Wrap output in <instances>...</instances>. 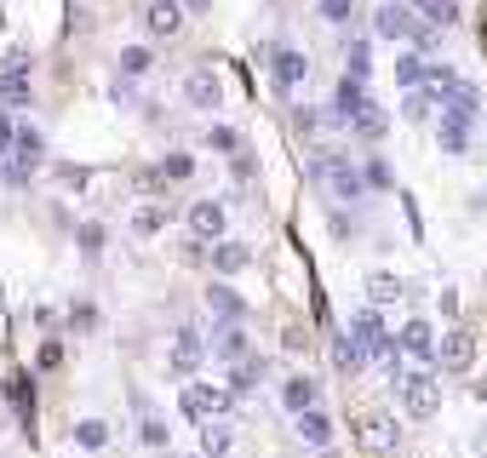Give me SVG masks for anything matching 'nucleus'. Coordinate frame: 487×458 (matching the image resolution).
<instances>
[{"instance_id":"obj_40","label":"nucleus","mask_w":487,"mask_h":458,"mask_svg":"<svg viewBox=\"0 0 487 458\" xmlns=\"http://www.w3.org/2000/svg\"><path fill=\"white\" fill-rule=\"evenodd\" d=\"M12 138H17V126H12V115H6V109H0V161L12 155Z\"/></svg>"},{"instance_id":"obj_11","label":"nucleus","mask_w":487,"mask_h":458,"mask_svg":"<svg viewBox=\"0 0 487 458\" xmlns=\"http://www.w3.org/2000/svg\"><path fill=\"white\" fill-rule=\"evenodd\" d=\"M471 133H476L471 115H453V109H441V115H436V144L448 149V155H471Z\"/></svg>"},{"instance_id":"obj_8","label":"nucleus","mask_w":487,"mask_h":458,"mask_svg":"<svg viewBox=\"0 0 487 458\" xmlns=\"http://www.w3.org/2000/svg\"><path fill=\"white\" fill-rule=\"evenodd\" d=\"M201 356H206V344H201V326H178V338H173V356H166V373H173L178 384H196V373H201Z\"/></svg>"},{"instance_id":"obj_39","label":"nucleus","mask_w":487,"mask_h":458,"mask_svg":"<svg viewBox=\"0 0 487 458\" xmlns=\"http://www.w3.org/2000/svg\"><path fill=\"white\" fill-rule=\"evenodd\" d=\"M80 252H87V258H98V252H103V229H98V224L80 229Z\"/></svg>"},{"instance_id":"obj_1","label":"nucleus","mask_w":487,"mask_h":458,"mask_svg":"<svg viewBox=\"0 0 487 458\" xmlns=\"http://www.w3.org/2000/svg\"><path fill=\"white\" fill-rule=\"evenodd\" d=\"M310 166H315V178L327 184L333 201H362V195H367V172L355 166L350 155H338V149H315Z\"/></svg>"},{"instance_id":"obj_32","label":"nucleus","mask_w":487,"mask_h":458,"mask_svg":"<svg viewBox=\"0 0 487 458\" xmlns=\"http://www.w3.org/2000/svg\"><path fill=\"white\" fill-rule=\"evenodd\" d=\"M206 144H213L218 155H241V133H236V126H213V133H206Z\"/></svg>"},{"instance_id":"obj_27","label":"nucleus","mask_w":487,"mask_h":458,"mask_svg":"<svg viewBox=\"0 0 487 458\" xmlns=\"http://www.w3.org/2000/svg\"><path fill=\"white\" fill-rule=\"evenodd\" d=\"M385 126H390V121H385V109L373 103L367 115H355V121H350V138H362V144H378V138H385Z\"/></svg>"},{"instance_id":"obj_34","label":"nucleus","mask_w":487,"mask_h":458,"mask_svg":"<svg viewBox=\"0 0 487 458\" xmlns=\"http://www.w3.org/2000/svg\"><path fill=\"white\" fill-rule=\"evenodd\" d=\"M75 442H80V447H103V442H110V424H98V419H80Z\"/></svg>"},{"instance_id":"obj_38","label":"nucleus","mask_w":487,"mask_h":458,"mask_svg":"<svg viewBox=\"0 0 487 458\" xmlns=\"http://www.w3.org/2000/svg\"><path fill=\"white\" fill-rule=\"evenodd\" d=\"M69 326H75V333H92V326H98V310H92V304H75V310H69Z\"/></svg>"},{"instance_id":"obj_4","label":"nucleus","mask_w":487,"mask_h":458,"mask_svg":"<svg viewBox=\"0 0 487 458\" xmlns=\"http://www.w3.org/2000/svg\"><path fill=\"white\" fill-rule=\"evenodd\" d=\"M264 63H270V80L281 86V92H299V86L310 80V58L292 47V40H270V47H264Z\"/></svg>"},{"instance_id":"obj_31","label":"nucleus","mask_w":487,"mask_h":458,"mask_svg":"<svg viewBox=\"0 0 487 458\" xmlns=\"http://www.w3.org/2000/svg\"><path fill=\"white\" fill-rule=\"evenodd\" d=\"M201 447L213 458H229V430L224 424H201Z\"/></svg>"},{"instance_id":"obj_5","label":"nucleus","mask_w":487,"mask_h":458,"mask_svg":"<svg viewBox=\"0 0 487 458\" xmlns=\"http://www.w3.org/2000/svg\"><path fill=\"white\" fill-rule=\"evenodd\" d=\"M355 442H362V453H367V458H390V453H396V442H401L396 412H385V407L362 412V419H355Z\"/></svg>"},{"instance_id":"obj_26","label":"nucleus","mask_w":487,"mask_h":458,"mask_svg":"<svg viewBox=\"0 0 487 458\" xmlns=\"http://www.w3.org/2000/svg\"><path fill=\"white\" fill-rule=\"evenodd\" d=\"M367 69H373V47H367L362 35H350V40H344V75L367 80Z\"/></svg>"},{"instance_id":"obj_12","label":"nucleus","mask_w":487,"mask_h":458,"mask_svg":"<svg viewBox=\"0 0 487 458\" xmlns=\"http://www.w3.org/2000/svg\"><path fill=\"white\" fill-rule=\"evenodd\" d=\"M373 109V98H367V80H355V75H344L338 80V92H333V121H355V115H367Z\"/></svg>"},{"instance_id":"obj_36","label":"nucleus","mask_w":487,"mask_h":458,"mask_svg":"<svg viewBox=\"0 0 487 458\" xmlns=\"http://www.w3.org/2000/svg\"><path fill=\"white\" fill-rule=\"evenodd\" d=\"M355 6H362V0H322V17H327V24H350Z\"/></svg>"},{"instance_id":"obj_18","label":"nucleus","mask_w":487,"mask_h":458,"mask_svg":"<svg viewBox=\"0 0 487 458\" xmlns=\"http://www.w3.org/2000/svg\"><path fill=\"white\" fill-rule=\"evenodd\" d=\"M333 367H338L344 378H362L367 367H373V356H367V350H362V344H355L350 333H338V338H333Z\"/></svg>"},{"instance_id":"obj_9","label":"nucleus","mask_w":487,"mask_h":458,"mask_svg":"<svg viewBox=\"0 0 487 458\" xmlns=\"http://www.w3.org/2000/svg\"><path fill=\"white\" fill-rule=\"evenodd\" d=\"M229 401H236V396H229V389H218V384H184V396H178V407H184L196 424H213V419H224V412H229Z\"/></svg>"},{"instance_id":"obj_19","label":"nucleus","mask_w":487,"mask_h":458,"mask_svg":"<svg viewBox=\"0 0 487 458\" xmlns=\"http://www.w3.org/2000/svg\"><path fill=\"white\" fill-rule=\"evenodd\" d=\"M281 401H287V412L299 419V412H310L315 401H322V384H315L310 373H292L287 384H281Z\"/></svg>"},{"instance_id":"obj_23","label":"nucleus","mask_w":487,"mask_h":458,"mask_svg":"<svg viewBox=\"0 0 487 458\" xmlns=\"http://www.w3.org/2000/svg\"><path fill=\"white\" fill-rule=\"evenodd\" d=\"M408 6L425 17L430 29H453V24H459V6H453V0H408Z\"/></svg>"},{"instance_id":"obj_17","label":"nucleus","mask_w":487,"mask_h":458,"mask_svg":"<svg viewBox=\"0 0 487 458\" xmlns=\"http://www.w3.org/2000/svg\"><path fill=\"white\" fill-rule=\"evenodd\" d=\"M213 326H218V333H213V356L229 361V367L247 361V326L241 321H213Z\"/></svg>"},{"instance_id":"obj_37","label":"nucleus","mask_w":487,"mask_h":458,"mask_svg":"<svg viewBox=\"0 0 487 458\" xmlns=\"http://www.w3.org/2000/svg\"><path fill=\"white\" fill-rule=\"evenodd\" d=\"M0 75H35V58H29V52H6V63H0Z\"/></svg>"},{"instance_id":"obj_43","label":"nucleus","mask_w":487,"mask_h":458,"mask_svg":"<svg viewBox=\"0 0 487 458\" xmlns=\"http://www.w3.org/2000/svg\"><path fill=\"white\" fill-rule=\"evenodd\" d=\"M322 458H333V453H322Z\"/></svg>"},{"instance_id":"obj_6","label":"nucleus","mask_w":487,"mask_h":458,"mask_svg":"<svg viewBox=\"0 0 487 458\" xmlns=\"http://www.w3.org/2000/svg\"><path fill=\"white\" fill-rule=\"evenodd\" d=\"M35 166H47V138H40V126H17V138H12V155L0 161V172H6L12 184H24Z\"/></svg>"},{"instance_id":"obj_22","label":"nucleus","mask_w":487,"mask_h":458,"mask_svg":"<svg viewBox=\"0 0 487 458\" xmlns=\"http://www.w3.org/2000/svg\"><path fill=\"white\" fill-rule=\"evenodd\" d=\"M259 384H264V361L259 356H247V361L229 367V396H252Z\"/></svg>"},{"instance_id":"obj_3","label":"nucleus","mask_w":487,"mask_h":458,"mask_svg":"<svg viewBox=\"0 0 487 458\" xmlns=\"http://www.w3.org/2000/svg\"><path fill=\"white\" fill-rule=\"evenodd\" d=\"M396 401H401L408 419H436V407H441V373L408 367V373L396 378Z\"/></svg>"},{"instance_id":"obj_13","label":"nucleus","mask_w":487,"mask_h":458,"mask_svg":"<svg viewBox=\"0 0 487 458\" xmlns=\"http://www.w3.org/2000/svg\"><path fill=\"white\" fill-rule=\"evenodd\" d=\"M184 0H150L143 6V29L150 35H161V40H173V35H184Z\"/></svg>"},{"instance_id":"obj_21","label":"nucleus","mask_w":487,"mask_h":458,"mask_svg":"<svg viewBox=\"0 0 487 458\" xmlns=\"http://www.w3.org/2000/svg\"><path fill=\"white\" fill-rule=\"evenodd\" d=\"M299 435H304L310 447H322V453H327V447H333V419H327L322 407H310V412H299Z\"/></svg>"},{"instance_id":"obj_30","label":"nucleus","mask_w":487,"mask_h":458,"mask_svg":"<svg viewBox=\"0 0 487 458\" xmlns=\"http://www.w3.org/2000/svg\"><path fill=\"white\" fill-rule=\"evenodd\" d=\"M430 109H436L430 86H418V92H408V103H401V115H408V121H430Z\"/></svg>"},{"instance_id":"obj_33","label":"nucleus","mask_w":487,"mask_h":458,"mask_svg":"<svg viewBox=\"0 0 487 458\" xmlns=\"http://www.w3.org/2000/svg\"><path fill=\"white\" fill-rule=\"evenodd\" d=\"M150 63H155V58H150V47H126V52H121V75H143Z\"/></svg>"},{"instance_id":"obj_15","label":"nucleus","mask_w":487,"mask_h":458,"mask_svg":"<svg viewBox=\"0 0 487 458\" xmlns=\"http://www.w3.org/2000/svg\"><path fill=\"white\" fill-rule=\"evenodd\" d=\"M206 264H213V275H241V270L252 264V247H247V241H229V235H224L218 247H206Z\"/></svg>"},{"instance_id":"obj_20","label":"nucleus","mask_w":487,"mask_h":458,"mask_svg":"<svg viewBox=\"0 0 487 458\" xmlns=\"http://www.w3.org/2000/svg\"><path fill=\"white\" fill-rule=\"evenodd\" d=\"M396 298H408V281L390 275V270H373L367 275V304H373V310H385V304H396Z\"/></svg>"},{"instance_id":"obj_42","label":"nucleus","mask_w":487,"mask_h":458,"mask_svg":"<svg viewBox=\"0 0 487 458\" xmlns=\"http://www.w3.org/2000/svg\"><path fill=\"white\" fill-rule=\"evenodd\" d=\"M184 12H213V0H184Z\"/></svg>"},{"instance_id":"obj_10","label":"nucleus","mask_w":487,"mask_h":458,"mask_svg":"<svg viewBox=\"0 0 487 458\" xmlns=\"http://www.w3.org/2000/svg\"><path fill=\"white\" fill-rule=\"evenodd\" d=\"M184 224H189V235H196V241H206V247H218L224 235H229V218H224L218 201H196V207L184 212Z\"/></svg>"},{"instance_id":"obj_16","label":"nucleus","mask_w":487,"mask_h":458,"mask_svg":"<svg viewBox=\"0 0 487 458\" xmlns=\"http://www.w3.org/2000/svg\"><path fill=\"white\" fill-rule=\"evenodd\" d=\"M184 103H189V109H218V103H224L218 75H213V69H196V75L184 80Z\"/></svg>"},{"instance_id":"obj_29","label":"nucleus","mask_w":487,"mask_h":458,"mask_svg":"<svg viewBox=\"0 0 487 458\" xmlns=\"http://www.w3.org/2000/svg\"><path fill=\"white\" fill-rule=\"evenodd\" d=\"M161 229H166V212H161V207H138V212H132V235L150 241V235H161Z\"/></svg>"},{"instance_id":"obj_24","label":"nucleus","mask_w":487,"mask_h":458,"mask_svg":"<svg viewBox=\"0 0 487 458\" xmlns=\"http://www.w3.org/2000/svg\"><path fill=\"white\" fill-rule=\"evenodd\" d=\"M396 80L418 92V86L430 80V63H425V52H401V58H396Z\"/></svg>"},{"instance_id":"obj_2","label":"nucleus","mask_w":487,"mask_h":458,"mask_svg":"<svg viewBox=\"0 0 487 458\" xmlns=\"http://www.w3.org/2000/svg\"><path fill=\"white\" fill-rule=\"evenodd\" d=\"M373 29L385 35V40H413L418 52H425V47H436L430 24H425V17H418V12L408 6V0H385V6L373 12Z\"/></svg>"},{"instance_id":"obj_14","label":"nucleus","mask_w":487,"mask_h":458,"mask_svg":"<svg viewBox=\"0 0 487 458\" xmlns=\"http://www.w3.org/2000/svg\"><path fill=\"white\" fill-rule=\"evenodd\" d=\"M401 356L408 361H436V326L430 321H401Z\"/></svg>"},{"instance_id":"obj_41","label":"nucleus","mask_w":487,"mask_h":458,"mask_svg":"<svg viewBox=\"0 0 487 458\" xmlns=\"http://www.w3.org/2000/svg\"><path fill=\"white\" fill-rule=\"evenodd\" d=\"M143 442H150V447H161V442H166V430H161V419H143Z\"/></svg>"},{"instance_id":"obj_35","label":"nucleus","mask_w":487,"mask_h":458,"mask_svg":"<svg viewBox=\"0 0 487 458\" xmlns=\"http://www.w3.org/2000/svg\"><path fill=\"white\" fill-rule=\"evenodd\" d=\"M189 172H196V161H189L184 149H178V155H166V161H161V178H173V184H184Z\"/></svg>"},{"instance_id":"obj_28","label":"nucleus","mask_w":487,"mask_h":458,"mask_svg":"<svg viewBox=\"0 0 487 458\" xmlns=\"http://www.w3.org/2000/svg\"><path fill=\"white\" fill-rule=\"evenodd\" d=\"M0 109H29V75H0Z\"/></svg>"},{"instance_id":"obj_7","label":"nucleus","mask_w":487,"mask_h":458,"mask_svg":"<svg viewBox=\"0 0 487 458\" xmlns=\"http://www.w3.org/2000/svg\"><path fill=\"white\" fill-rule=\"evenodd\" d=\"M436 367L441 373H471L476 367V333L471 326H448V333H441V344H436Z\"/></svg>"},{"instance_id":"obj_25","label":"nucleus","mask_w":487,"mask_h":458,"mask_svg":"<svg viewBox=\"0 0 487 458\" xmlns=\"http://www.w3.org/2000/svg\"><path fill=\"white\" fill-rule=\"evenodd\" d=\"M206 304H213V310H218L224 321H241V315H247V304H241L236 293H229L224 281H206Z\"/></svg>"}]
</instances>
